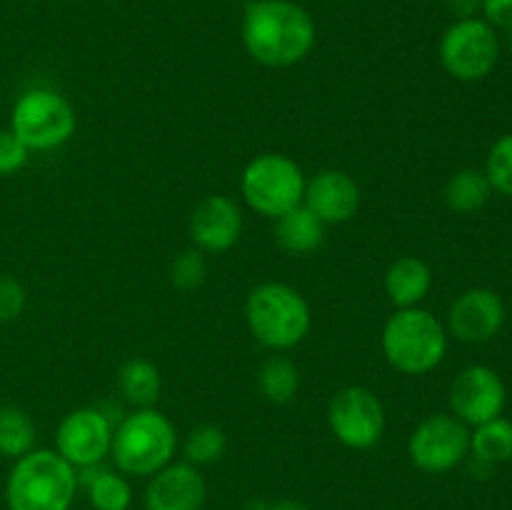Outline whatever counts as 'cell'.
Wrapping results in <instances>:
<instances>
[{
  "mask_svg": "<svg viewBox=\"0 0 512 510\" xmlns=\"http://www.w3.org/2000/svg\"><path fill=\"white\" fill-rule=\"evenodd\" d=\"M255 510H310L308 505L300 503V500L293 498H283V500H275V503H258Z\"/></svg>",
  "mask_w": 512,
  "mask_h": 510,
  "instance_id": "cell-32",
  "label": "cell"
},
{
  "mask_svg": "<svg viewBox=\"0 0 512 510\" xmlns=\"http://www.w3.org/2000/svg\"><path fill=\"white\" fill-rule=\"evenodd\" d=\"M438 58L450 78L460 83H478L488 78L498 65L500 38L488 20H455L440 38Z\"/></svg>",
  "mask_w": 512,
  "mask_h": 510,
  "instance_id": "cell-8",
  "label": "cell"
},
{
  "mask_svg": "<svg viewBox=\"0 0 512 510\" xmlns=\"http://www.w3.org/2000/svg\"><path fill=\"white\" fill-rule=\"evenodd\" d=\"M258 390L265 400L275 405H285L298 395L300 370L288 355H270L258 370Z\"/></svg>",
  "mask_w": 512,
  "mask_h": 510,
  "instance_id": "cell-23",
  "label": "cell"
},
{
  "mask_svg": "<svg viewBox=\"0 0 512 510\" xmlns=\"http://www.w3.org/2000/svg\"><path fill=\"white\" fill-rule=\"evenodd\" d=\"M30 150L18 140L13 130H0V178L20 173L28 165Z\"/></svg>",
  "mask_w": 512,
  "mask_h": 510,
  "instance_id": "cell-29",
  "label": "cell"
},
{
  "mask_svg": "<svg viewBox=\"0 0 512 510\" xmlns=\"http://www.w3.org/2000/svg\"><path fill=\"white\" fill-rule=\"evenodd\" d=\"M275 243L288 255H308L315 253L325 243L328 225L308 210L305 205L288 210L280 218H275Z\"/></svg>",
  "mask_w": 512,
  "mask_h": 510,
  "instance_id": "cell-18",
  "label": "cell"
},
{
  "mask_svg": "<svg viewBox=\"0 0 512 510\" xmlns=\"http://www.w3.org/2000/svg\"><path fill=\"white\" fill-rule=\"evenodd\" d=\"M115 423L103 408H75L55 430V453L63 455L75 470L100 465L110 458Z\"/></svg>",
  "mask_w": 512,
  "mask_h": 510,
  "instance_id": "cell-11",
  "label": "cell"
},
{
  "mask_svg": "<svg viewBox=\"0 0 512 510\" xmlns=\"http://www.w3.org/2000/svg\"><path fill=\"white\" fill-rule=\"evenodd\" d=\"M505 325V303L495 290L470 288L448 310V335L468 345L490 343Z\"/></svg>",
  "mask_w": 512,
  "mask_h": 510,
  "instance_id": "cell-13",
  "label": "cell"
},
{
  "mask_svg": "<svg viewBox=\"0 0 512 510\" xmlns=\"http://www.w3.org/2000/svg\"><path fill=\"white\" fill-rule=\"evenodd\" d=\"M208 278V263H205V253L198 248H188L170 263V283L183 293L198 290Z\"/></svg>",
  "mask_w": 512,
  "mask_h": 510,
  "instance_id": "cell-27",
  "label": "cell"
},
{
  "mask_svg": "<svg viewBox=\"0 0 512 510\" xmlns=\"http://www.w3.org/2000/svg\"><path fill=\"white\" fill-rule=\"evenodd\" d=\"M328 428L348 450H373L385 435V405L365 385H345L328 403Z\"/></svg>",
  "mask_w": 512,
  "mask_h": 510,
  "instance_id": "cell-9",
  "label": "cell"
},
{
  "mask_svg": "<svg viewBox=\"0 0 512 510\" xmlns=\"http://www.w3.org/2000/svg\"><path fill=\"white\" fill-rule=\"evenodd\" d=\"M78 488V470L63 455L35 448L10 468L5 505L8 510H70Z\"/></svg>",
  "mask_w": 512,
  "mask_h": 510,
  "instance_id": "cell-2",
  "label": "cell"
},
{
  "mask_svg": "<svg viewBox=\"0 0 512 510\" xmlns=\"http://www.w3.org/2000/svg\"><path fill=\"white\" fill-rule=\"evenodd\" d=\"M383 285L395 310L418 308L433 288V270L415 255H400L385 270Z\"/></svg>",
  "mask_w": 512,
  "mask_h": 510,
  "instance_id": "cell-17",
  "label": "cell"
},
{
  "mask_svg": "<svg viewBox=\"0 0 512 510\" xmlns=\"http://www.w3.org/2000/svg\"><path fill=\"white\" fill-rule=\"evenodd\" d=\"M508 38H510V48H512V30H508Z\"/></svg>",
  "mask_w": 512,
  "mask_h": 510,
  "instance_id": "cell-33",
  "label": "cell"
},
{
  "mask_svg": "<svg viewBox=\"0 0 512 510\" xmlns=\"http://www.w3.org/2000/svg\"><path fill=\"white\" fill-rule=\"evenodd\" d=\"M115 380H118L120 398L133 405V410L155 408L160 390H163L158 365L150 363L148 358H128L118 368Z\"/></svg>",
  "mask_w": 512,
  "mask_h": 510,
  "instance_id": "cell-20",
  "label": "cell"
},
{
  "mask_svg": "<svg viewBox=\"0 0 512 510\" xmlns=\"http://www.w3.org/2000/svg\"><path fill=\"white\" fill-rule=\"evenodd\" d=\"M178 453V430L158 408H138L115 425L110 460L128 478H150L173 463Z\"/></svg>",
  "mask_w": 512,
  "mask_h": 510,
  "instance_id": "cell-4",
  "label": "cell"
},
{
  "mask_svg": "<svg viewBox=\"0 0 512 510\" xmlns=\"http://www.w3.org/2000/svg\"><path fill=\"white\" fill-rule=\"evenodd\" d=\"M225 450H228V435H225V430L220 428V425H213V423H205V425H198V428H193L183 443L185 460L198 465V468L218 463V460L225 455Z\"/></svg>",
  "mask_w": 512,
  "mask_h": 510,
  "instance_id": "cell-25",
  "label": "cell"
},
{
  "mask_svg": "<svg viewBox=\"0 0 512 510\" xmlns=\"http://www.w3.org/2000/svg\"><path fill=\"white\" fill-rule=\"evenodd\" d=\"M78 128L73 103L58 90L30 88L15 100L10 130L30 153H48L68 143Z\"/></svg>",
  "mask_w": 512,
  "mask_h": 510,
  "instance_id": "cell-6",
  "label": "cell"
},
{
  "mask_svg": "<svg viewBox=\"0 0 512 510\" xmlns=\"http://www.w3.org/2000/svg\"><path fill=\"white\" fill-rule=\"evenodd\" d=\"M28 293L13 275H0V323H13L23 315Z\"/></svg>",
  "mask_w": 512,
  "mask_h": 510,
  "instance_id": "cell-28",
  "label": "cell"
},
{
  "mask_svg": "<svg viewBox=\"0 0 512 510\" xmlns=\"http://www.w3.org/2000/svg\"><path fill=\"white\" fill-rule=\"evenodd\" d=\"M485 175H488L493 193L512 198V133L500 135L490 148L485 160Z\"/></svg>",
  "mask_w": 512,
  "mask_h": 510,
  "instance_id": "cell-26",
  "label": "cell"
},
{
  "mask_svg": "<svg viewBox=\"0 0 512 510\" xmlns=\"http://www.w3.org/2000/svg\"><path fill=\"white\" fill-rule=\"evenodd\" d=\"M243 45L265 68H293L315 45V20L293 0H250L243 13Z\"/></svg>",
  "mask_w": 512,
  "mask_h": 510,
  "instance_id": "cell-1",
  "label": "cell"
},
{
  "mask_svg": "<svg viewBox=\"0 0 512 510\" xmlns=\"http://www.w3.org/2000/svg\"><path fill=\"white\" fill-rule=\"evenodd\" d=\"M450 413L463 420L468 428L503 415L505 403H508V388L498 370L490 365H468L455 375L450 385Z\"/></svg>",
  "mask_w": 512,
  "mask_h": 510,
  "instance_id": "cell-12",
  "label": "cell"
},
{
  "mask_svg": "<svg viewBox=\"0 0 512 510\" xmlns=\"http://www.w3.org/2000/svg\"><path fill=\"white\" fill-rule=\"evenodd\" d=\"M450 13L455 15V20H463V18H475L483 8V0H445Z\"/></svg>",
  "mask_w": 512,
  "mask_h": 510,
  "instance_id": "cell-31",
  "label": "cell"
},
{
  "mask_svg": "<svg viewBox=\"0 0 512 510\" xmlns=\"http://www.w3.org/2000/svg\"><path fill=\"white\" fill-rule=\"evenodd\" d=\"M245 323L263 348L285 353L308 338L313 313L298 288L268 280L255 285L245 298Z\"/></svg>",
  "mask_w": 512,
  "mask_h": 510,
  "instance_id": "cell-3",
  "label": "cell"
},
{
  "mask_svg": "<svg viewBox=\"0 0 512 510\" xmlns=\"http://www.w3.org/2000/svg\"><path fill=\"white\" fill-rule=\"evenodd\" d=\"M448 328L430 310H395L383 325L380 348L393 370L403 375H428L448 355Z\"/></svg>",
  "mask_w": 512,
  "mask_h": 510,
  "instance_id": "cell-5",
  "label": "cell"
},
{
  "mask_svg": "<svg viewBox=\"0 0 512 510\" xmlns=\"http://www.w3.org/2000/svg\"><path fill=\"white\" fill-rule=\"evenodd\" d=\"M303 205L325 225H340L360 210V185L345 170H320L305 180Z\"/></svg>",
  "mask_w": 512,
  "mask_h": 510,
  "instance_id": "cell-16",
  "label": "cell"
},
{
  "mask_svg": "<svg viewBox=\"0 0 512 510\" xmlns=\"http://www.w3.org/2000/svg\"><path fill=\"white\" fill-rule=\"evenodd\" d=\"M208 500V483L198 465L173 460L150 475L143 493L145 510H203Z\"/></svg>",
  "mask_w": 512,
  "mask_h": 510,
  "instance_id": "cell-15",
  "label": "cell"
},
{
  "mask_svg": "<svg viewBox=\"0 0 512 510\" xmlns=\"http://www.w3.org/2000/svg\"><path fill=\"white\" fill-rule=\"evenodd\" d=\"M78 485H83L93 510H130L133 505V485L128 475L115 468L90 465L78 470Z\"/></svg>",
  "mask_w": 512,
  "mask_h": 510,
  "instance_id": "cell-19",
  "label": "cell"
},
{
  "mask_svg": "<svg viewBox=\"0 0 512 510\" xmlns=\"http://www.w3.org/2000/svg\"><path fill=\"white\" fill-rule=\"evenodd\" d=\"M470 455V428L453 413L428 415L408 438V458L420 473L443 475Z\"/></svg>",
  "mask_w": 512,
  "mask_h": 510,
  "instance_id": "cell-10",
  "label": "cell"
},
{
  "mask_svg": "<svg viewBox=\"0 0 512 510\" xmlns=\"http://www.w3.org/2000/svg\"><path fill=\"white\" fill-rule=\"evenodd\" d=\"M490 198H493V185H490L483 168L458 170V173L450 175L443 190L445 205L460 215L478 213L490 203Z\"/></svg>",
  "mask_w": 512,
  "mask_h": 510,
  "instance_id": "cell-21",
  "label": "cell"
},
{
  "mask_svg": "<svg viewBox=\"0 0 512 510\" xmlns=\"http://www.w3.org/2000/svg\"><path fill=\"white\" fill-rule=\"evenodd\" d=\"M305 173L290 155L260 153L245 165L240 175V193L263 218H280L288 210L303 205Z\"/></svg>",
  "mask_w": 512,
  "mask_h": 510,
  "instance_id": "cell-7",
  "label": "cell"
},
{
  "mask_svg": "<svg viewBox=\"0 0 512 510\" xmlns=\"http://www.w3.org/2000/svg\"><path fill=\"white\" fill-rule=\"evenodd\" d=\"M33 418L18 405H0V455L3 458H23L35 450Z\"/></svg>",
  "mask_w": 512,
  "mask_h": 510,
  "instance_id": "cell-24",
  "label": "cell"
},
{
  "mask_svg": "<svg viewBox=\"0 0 512 510\" xmlns=\"http://www.w3.org/2000/svg\"><path fill=\"white\" fill-rule=\"evenodd\" d=\"M188 233L200 253H228L243 235V213L230 195H208L190 213Z\"/></svg>",
  "mask_w": 512,
  "mask_h": 510,
  "instance_id": "cell-14",
  "label": "cell"
},
{
  "mask_svg": "<svg viewBox=\"0 0 512 510\" xmlns=\"http://www.w3.org/2000/svg\"><path fill=\"white\" fill-rule=\"evenodd\" d=\"M470 455L480 465H503L512 460V420L505 415L470 430Z\"/></svg>",
  "mask_w": 512,
  "mask_h": 510,
  "instance_id": "cell-22",
  "label": "cell"
},
{
  "mask_svg": "<svg viewBox=\"0 0 512 510\" xmlns=\"http://www.w3.org/2000/svg\"><path fill=\"white\" fill-rule=\"evenodd\" d=\"M480 10L493 28L512 30V0H483Z\"/></svg>",
  "mask_w": 512,
  "mask_h": 510,
  "instance_id": "cell-30",
  "label": "cell"
}]
</instances>
